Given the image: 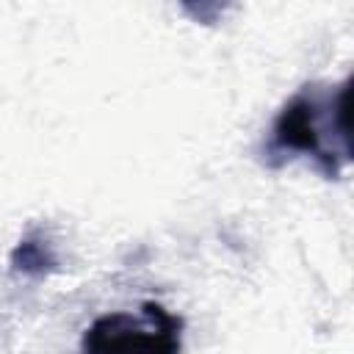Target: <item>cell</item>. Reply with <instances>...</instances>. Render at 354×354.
Segmentation results:
<instances>
[{
	"label": "cell",
	"mask_w": 354,
	"mask_h": 354,
	"mask_svg": "<svg viewBox=\"0 0 354 354\" xmlns=\"http://www.w3.org/2000/svg\"><path fill=\"white\" fill-rule=\"evenodd\" d=\"M227 6H230V0H183V8L188 11V17H194L196 22H205V25L216 22Z\"/></svg>",
	"instance_id": "3957f363"
},
{
	"label": "cell",
	"mask_w": 354,
	"mask_h": 354,
	"mask_svg": "<svg viewBox=\"0 0 354 354\" xmlns=\"http://www.w3.org/2000/svg\"><path fill=\"white\" fill-rule=\"evenodd\" d=\"M180 326L183 321L166 313L155 301H144L141 313H108L97 318L86 335V351H177L180 348Z\"/></svg>",
	"instance_id": "7a4b0ae2"
},
{
	"label": "cell",
	"mask_w": 354,
	"mask_h": 354,
	"mask_svg": "<svg viewBox=\"0 0 354 354\" xmlns=\"http://www.w3.org/2000/svg\"><path fill=\"white\" fill-rule=\"evenodd\" d=\"M268 155L277 158H313L326 177L351 160L348 122H346V83L340 86H304L279 111Z\"/></svg>",
	"instance_id": "6da1fadb"
}]
</instances>
